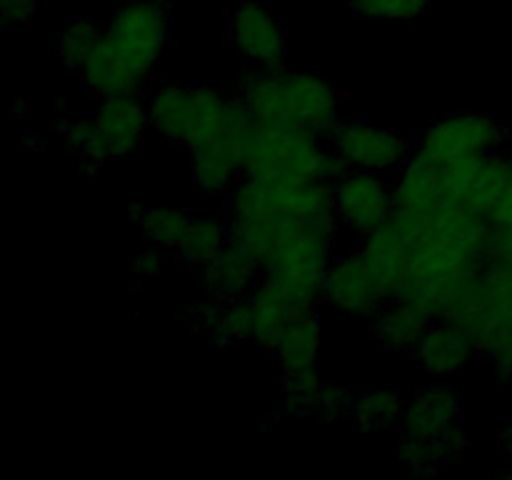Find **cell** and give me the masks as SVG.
<instances>
[{
	"mask_svg": "<svg viewBox=\"0 0 512 480\" xmlns=\"http://www.w3.org/2000/svg\"><path fill=\"white\" fill-rule=\"evenodd\" d=\"M170 38L173 8L168 0H130L108 20L103 40L78 70L80 83L98 100L138 95L170 45Z\"/></svg>",
	"mask_w": 512,
	"mask_h": 480,
	"instance_id": "6da1fadb",
	"label": "cell"
},
{
	"mask_svg": "<svg viewBox=\"0 0 512 480\" xmlns=\"http://www.w3.org/2000/svg\"><path fill=\"white\" fill-rule=\"evenodd\" d=\"M238 98L255 123L305 128L325 138L340 123V93L313 70L255 68L240 83Z\"/></svg>",
	"mask_w": 512,
	"mask_h": 480,
	"instance_id": "7a4b0ae2",
	"label": "cell"
},
{
	"mask_svg": "<svg viewBox=\"0 0 512 480\" xmlns=\"http://www.w3.org/2000/svg\"><path fill=\"white\" fill-rule=\"evenodd\" d=\"M243 178H295L335 183L348 170L328 138L305 128L265 125L250 120L240 135Z\"/></svg>",
	"mask_w": 512,
	"mask_h": 480,
	"instance_id": "3957f363",
	"label": "cell"
},
{
	"mask_svg": "<svg viewBox=\"0 0 512 480\" xmlns=\"http://www.w3.org/2000/svg\"><path fill=\"white\" fill-rule=\"evenodd\" d=\"M230 238L260 258L263 268L328 270L335 258L338 215H283V218H248L230 215Z\"/></svg>",
	"mask_w": 512,
	"mask_h": 480,
	"instance_id": "277c9868",
	"label": "cell"
},
{
	"mask_svg": "<svg viewBox=\"0 0 512 480\" xmlns=\"http://www.w3.org/2000/svg\"><path fill=\"white\" fill-rule=\"evenodd\" d=\"M230 100L218 85H163L148 98L150 125L168 143L190 150L225 118Z\"/></svg>",
	"mask_w": 512,
	"mask_h": 480,
	"instance_id": "5b68a950",
	"label": "cell"
},
{
	"mask_svg": "<svg viewBox=\"0 0 512 480\" xmlns=\"http://www.w3.org/2000/svg\"><path fill=\"white\" fill-rule=\"evenodd\" d=\"M230 215L283 218L335 213L333 183L295 178H240L228 193Z\"/></svg>",
	"mask_w": 512,
	"mask_h": 480,
	"instance_id": "8992f818",
	"label": "cell"
},
{
	"mask_svg": "<svg viewBox=\"0 0 512 480\" xmlns=\"http://www.w3.org/2000/svg\"><path fill=\"white\" fill-rule=\"evenodd\" d=\"M250 115L243 100L233 95L225 118L205 133L190 153V178L195 188L208 195H228L243 178V160H240V135L248 128Z\"/></svg>",
	"mask_w": 512,
	"mask_h": 480,
	"instance_id": "52a82bcc",
	"label": "cell"
},
{
	"mask_svg": "<svg viewBox=\"0 0 512 480\" xmlns=\"http://www.w3.org/2000/svg\"><path fill=\"white\" fill-rule=\"evenodd\" d=\"M510 140L508 128L493 115L485 113H455L440 118L420 135L415 150L435 163H450L458 158H478V155L503 153Z\"/></svg>",
	"mask_w": 512,
	"mask_h": 480,
	"instance_id": "ba28073f",
	"label": "cell"
},
{
	"mask_svg": "<svg viewBox=\"0 0 512 480\" xmlns=\"http://www.w3.org/2000/svg\"><path fill=\"white\" fill-rule=\"evenodd\" d=\"M328 143L345 170H368L383 175L398 173L415 150L405 135L365 120L338 123L330 130Z\"/></svg>",
	"mask_w": 512,
	"mask_h": 480,
	"instance_id": "9c48e42d",
	"label": "cell"
},
{
	"mask_svg": "<svg viewBox=\"0 0 512 480\" xmlns=\"http://www.w3.org/2000/svg\"><path fill=\"white\" fill-rule=\"evenodd\" d=\"M228 40L253 68H278L288 55V30L265 3L245 0L228 13Z\"/></svg>",
	"mask_w": 512,
	"mask_h": 480,
	"instance_id": "30bf717a",
	"label": "cell"
},
{
	"mask_svg": "<svg viewBox=\"0 0 512 480\" xmlns=\"http://www.w3.org/2000/svg\"><path fill=\"white\" fill-rule=\"evenodd\" d=\"M333 205L340 225L365 235L395 213V185L383 173L348 170L333 183Z\"/></svg>",
	"mask_w": 512,
	"mask_h": 480,
	"instance_id": "8fae6325",
	"label": "cell"
},
{
	"mask_svg": "<svg viewBox=\"0 0 512 480\" xmlns=\"http://www.w3.org/2000/svg\"><path fill=\"white\" fill-rule=\"evenodd\" d=\"M388 293L380 285L378 275L370 270L363 255L355 253L335 255L330 260L323 278V303L345 315H360V318H373L385 303Z\"/></svg>",
	"mask_w": 512,
	"mask_h": 480,
	"instance_id": "7c38bea8",
	"label": "cell"
},
{
	"mask_svg": "<svg viewBox=\"0 0 512 480\" xmlns=\"http://www.w3.org/2000/svg\"><path fill=\"white\" fill-rule=\"evenodd\" d=\"M398 430L403 438H458L463 435V395L448 380L425 385L405 403Z\"/></svg>",
	"mask_w": 512,
	"mask_h": 480,
	"instance_id": "4fadbf2b",
	"label": "cell"
},
{
	"mask_svg": "<svg viewBox=\"0 0 512 480\" xmlns=\"http://www.w3.org/2000/svg\"><path fill=\"white\" fill-rule=\"evenodd\" d=\"M480 355L473 330L455 318H438L425 330L423 340L413 350V358L425 375L433 380H448L460 370L470 368Z\"/></svg>",
	"mask_w": 512,
	"mask_h": 480,
	"instance_id": "5bb4252c",
	"label": "cell"
},
{
	"mask_svg": "<svg viewBox=\"0 0 512 480\" xmlns=\"http://www.w3.org/2000/svg\"><path fill=\"white\" fill-rule=\"evenodd\" d=\"M90 115H93L95 130H98V138L108 160H123L138 153L145 133H148V128H153L148 103H143L138 95L100 98Z\"/></svg>",
	"mask_w": 512,
	"mask_h": 480,
	"instance_id": "9a60e30c",
	"label": "cell"
},
{
	"mask_svg": "<svg viewBox=\"0 0 512 480\" xmlns=\"http://www.w3.org/2000/svg\"><path fill=\"white\" fill-rule=\"evenodd\" d=\"M358 253L378 275L388 298L400 295V290L408 283L410 270H413V240L395 215H390L388 223L363 235Z\"/></svg>",
	"mask_w": 512,
	"mask_h": 480,
	"instance_id": "2e32d148",
	"label": "cell"
},
{
	"mask_svg": "<svg viewBox=\"0 0 512 480\" xmlns=\"http://www.w3.org/2000/svg\"><path fill=\"white\" fill-rule=\"evenodd\" d=\"M198 278L210 298L230 303V300H243L253 293L255 285L263 278V263L253 250L230 238L218 258L198 270Z\"/></svg>",
	"mask_w": 512,
	"mask_h": 480,
	"instance_id": "e0dca14e",
	"label": "cell"
},
{
	"mask_svg": "<svg viewBox=\"0 0 512 480\" xmlns=\"http://www.w3.org/2000/svg\"><path fill=\"white\" fill-rule=\"evenodd\" d=\"M395 210L408 215H425L435 213L445 203H453L445 193L443 175H440V163L425 158L418 150H413L403 168L395 173Z\"/></svg>",
	"mask_w": 512,
	"mask_h": 480,
	"instance_id": "ac0fdd59",
	"label": "cell"
},
{
	"mask_svg": "<svg viewBox=\"0 0 512 480\" xmlns=\"http://www.w3.org/2000/svg\"><path fill=\"white\" fill-rule=\"evenodd\" d=\"M370 320V333L380 348L388 353H413L433 323V315L410 298H390Z\"/></svg>",
	"mask_w": 512,
	"mask_h": 480,
	"instance_id": "d6986e66",
	"label": "cell"
},
{
	"mask_svg": "<svg viewBox=\"0 0 512 480\" xmlns=\"http://www.w3.org/2000/svg\"><path fill=\"white\" fill-rule=\"evenodd\" d=\"M318 350L320 323L315 318V310H305V313L293 315L280 328L270 353H273L275 363H278L280 375H295L318 370Z\"/></svg>",
	"mask_w": 512,
	"mask_h": 480,
	"instance_id": "ffe728a7",
	"label": "cell"
},
{
	"mask_svg": "<svg viewBox=\"0 0 512 480\" xmlns=\"http://www.w3.org/2000/svg\"><path fill=\"white\" fill-rule=\"evenodd\" d=\"M230 243V223H223L215 215H193L188 230L180 238L178 260H183L188 268H205L213 258H218L220 250Z\"/></svg>",
	"mask_w": 512,
	"mask_h": 480,
	"instance_id": "44dd1931",
	"label": "cell"
},
{
	"mask_svg": "<svg viewBox=\"0 0 512 480\" xmlns=\"http://www.w3.org/2000/svg\"><path fill=\"white\" fill-rule=\"evenodd\" d=\"M465 448H468L465 433L450 440L403 438L398 450H395V458L413 475H435L448 468L450 463H455L463 455Z\"/></svg>",
	"mask_w": 512,
	"mask_h": 480,
	"instance_id": "7402d4cb",
	"label": "cell"
},
{
	"mask_svg": "<svg viewBox=\"0 0 512 480\" xmlns=\"http://www.w3.org/2000/svg\"><path fill=\"white\" fill-rule=\"evenodd\" d=\"M510 180V163L508 155L505 153H495V155H485L480 160L478 170H475L473 180H470L468 190H465L463 200L460 203L468 205L470 210L480 215H493L495 205L500 203L503 198L505 188H508Z\"/></svg>",
	"mask_w": 512,
	"mask_h": 480,
	"instance_id": "603a6c76",
	"label": "cell"
},
{
	"mask_svg": "<svg viewBox=\"0 0 512 480\" xmlns=\"http://www.w3.org/2000/svg\"><path fill=\"white\" fill-rule=\"evenodd\" d=\"M403 410V398L393 388H370L355 395L348 415L355 428L373 433V430L398 428Z\"/></svg>",
	"mask_w": 512,
	"mask_h": 480,
	"instance_id": "cb8c5ba5",
	"label": "cell"
},
{
	"mask_svg": "<svg viewBox=\"0 0 512 480\" xmlns=\"http://www.w3.org/2000/svg\"><path fill=\"white\" fill-rule=\"evenodd\" d=\"M130 218L133 223L140 225L145 235L153 240L155 245L165 250L178 248L180 238L188 230L193 213L185 208H175V205H153V208H145V205H135L130 208Z\"/></svg>",
	"mask_w": 512,
	"mask_h": 480,
	"instance_id": "d4e9b609",
	"label": "cell"
},
{
	"mask_svg": "<svg viewBox=\"0 0 512 480\" xmlns=\"http://www.w3.org/2000/svg\"><path fill=\"white\" fill-rule=\"evenodd\" d=\"M105 28H100L93 18H73L68 20L63 30L58 35V43H55V53L63 60L68 68L80 70L90 60V55L95 53V48L103 40Z\"/></svg>",
	"mask_w": 512,
	"mask_h": 480,
	"instance_id": "484cf974",
	"label": "cell"
},
{
	"mask_svg": "<svg viewBox=\"0 0 512 480\" xmlns=\"http://www.w3.org/2000/svg\"><path fill=\"white\" fill-rule=\"evenodd\" d=\"M60 138H63V143L78 155L80 163L85 165V170L98 168V165H103L105 160H108L103 143H100L98 138V130H95L93 115L65 118L63 125H60Z\"/></svg>",
	"mask_w": 512,
	"mask_h": 480,
	"instance_id": "4316f807",
	"label": "cell"
},
{
	"mask_svg": "<svg viewBox=\"0 0 512 480\" xmlns=\"http://www.w3.org/2000/svg\"><path fill=\"white\" fill-rule=\"evenodd\" d=\"M355 15L385 23H413L428 13L430 0H350Z\"/></svg>",
	"mask_w": 512,
	"mask_h": 480,
	"instance_id": "83f0119b",
	"label": "cell"
},
{
	"mask_svg": "<svg viewBox=\"0 0 512 480\" xmlns=\"http://www.w3.org/2000/svg\"><path fill=\"white\" fill-rule=\"evenodd\" d=\"M40 8V0H0V18L5 25H28Z\"/></svg>",
	"mask_w": 512,
	"mask_h": 480,
	"instance_id": "f1b7e54d",
	"label": "cell"
},
{
	"mask_svg": "<svg viewBox=\"0 0 512 480\" xmlns=\"http://www.w3.org/2000/svg\"><path fill=\"white\" fill-rule=\"evenodd\" d=\"M160 270H163V258L155 248H145L135 255L133 260V273L143 280H153L158 278Z\"/></svg>",
	"mask_w": 512,
	"mask_h": 480,
	"instance_id": "f546056e",
	"label": "cell"
},
{
	"mask_svg": "<svg viewBox=\"0 0 512 480\" xmlns=\"http://www.w3.org/2000/svg\"><path fill=\"white\" fill-rule=\"evenodd\" d=\"M508 163H510L508 188H505L503 198H500V203L495 205L493 215H490V223H493L495 228H512V153H508Z\"/></svg>",
	"mask_w": 512,
	"mask_h": 480,
	"instance_id": "4dcf8cb0",
	"label": "cell"
},
{
	"mask_svg": "<svg viewBox=\"0 0 512 480\" xmlns=\"http://www.w3.org/2000/svg\"><path fill=\"white\" fill-rule=\"evenodd\" d=\"M498 448L512 465V418L505 420V423L498 428ZM510 475H512V468H510Z\"/></svg>",
	"mask_w": 512,
	"mask_h": 480,
	"instance_id": "1f68e13d",
	"label": "cell"
}]
</instances>
